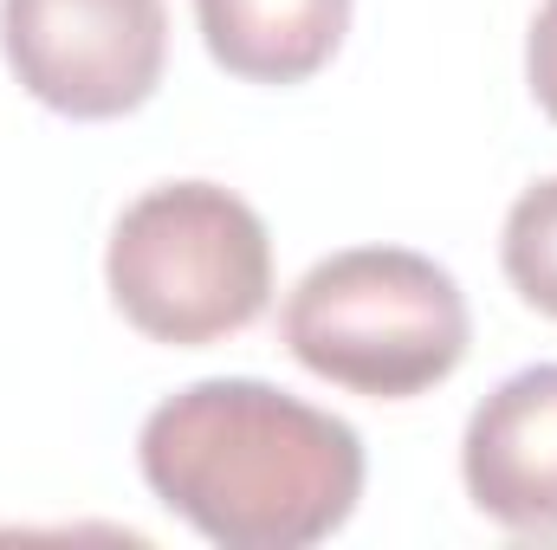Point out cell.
I'll use <instances>...</instances> for the list:
<instances>
[{
  "label": "cell",
  "mask_w": 557,
  "mask_h": 550,
  "mask_svg": "<svg viewBox=\"0 0 557 550\" xmlns=\"http://www.w3.org/2000/svg\"><path fill=\"white\" fill-rule=\"evenodd\" d=\"M149 492L221 550H305L363 499V440L260 376H208L156 402L137 434Z\"/></svg>",
  "instance_id": "obj_1"
},
{
  "label": "cell",
  "mask_w": 557,
  "mask_h": 550,
  "mask_svg": "<svg viewBox=\"0 0 557 550\" xmlns=\"http://www.w3.org/2000/svg\"><path fill=\"white\" fill-rule=\"evenodd\" d=\"M285 350L370 402H409L447 383L473 343L467 291L416 247H344L285 298Z\"/></svg>",
  "instance_id": "obj_2"
},
{
  "label": "cell",
  "mask_w": 557,
  "mask_h": 550,
  "mask_svg": "<svg viewBox=\"0 0 557 550\" xmlns=\"http://www.w3.org/2000/svg\"><path fill=\"white\" fill-rule=\"evenodd\" d=\"M104 285L149 343L201 350L273 304V234L221 182H162L117 214Z\"/></svg>",
  "instance_id": "obj_3"
},
{
  "label": "cell",
  "mask_w": 557,
  "mask_h": 550,
  "mask_svg": "<svg viewBox=\"0 0 557 550\" xmlns=\"http://www.w3.org/2000/svg\"><path fill=\"white\" fill-rule=\"evenodd\" d=\"M0 52L26 98L111 124L156 98L169 65L162 0H0Z\"/></svg>",
  "instance_id": "obj_4"
},
{
  "label": "cell",
  "mask_w": 557,
  "mask_h": 550,
  "mask_svg": "<svg viewBox=\"0 0 557 550\" xmlns=\"http://www.w3.org/2000/svg\"><path fill=\"white\" fill-rule=\"evenodd\" d=\"M460 479L493 525L519 538H557V363L506 376L467 414Z\"/></svg>",
  "instance_id": "obj_5"
},
{
  "label": "cell",
  "mask_w": 557,
  "mask_h": 550,
  "mask_svg": "<svg viewBox=\"0 0 557 550\" xmlns=\"http://www.w3.org/2000/svg\"><path fill=\"white\" fill-rule=\"evenodd\" d=\"M357 0H195L201 39L221 72L247 85H305L350 33Z\"/></svg>",
  "instance_id": "obj_6"
},
{
  "label": "cell",
  "mask_w": 557,
  "mask_h": 550,
  "mask_svg": "<svg viewBox=\"0 0 557 550\" xmlns=\"http://www.w3.org/2000/svg\"><path fill=\"white\" fill-rule=\"evenodd\" d=\"M499 260H506L512 291H519L532 311L557 317V175L532 182V188L512 201L506 234H499Z\"/></svg>",
  "instance_id": "obj_7"
},
{
  "label": "cell",
  "mask_w": 557,
  "mask_h": 550,
  "mask_svg": "<svg viewBox=\"0 0 557 550\" xmlns=\"http://www.w3.org/2000/svg\"><path fill=\"white\" fill-rule=\"evenodd\" d=\"M525 78H532L539 111L557 124V0H539V13H532V33H525Z\"/></svg>",
  "instance_id": "obj_8"
}]
</instances>
